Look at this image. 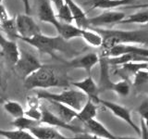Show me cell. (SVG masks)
Returning <instances> with one entry per match:
<instances>
[{"mask_svg":"<svg viewBox=\"0 0 148 139\" xmlns=\"http://www.w3.org/2000/svg\"><path fill=\"white\" fill-rule=\"evenodd\" d=\"M2 72H1V68H0V87L3 88V85H2Z\"/></svg>","mask_w":148,"mask_h":139,"instance_id":"60d3db41","label":"cell"},{"mask_svg":"<svg viewBox=\"0 0 148 139\" xmlns=\"http://www.w3.org/2000/svg\"><path fill=\"white\" fill-rule=\"evenodd\" d=\"M23 7H24V10L26 14H30L31 12V6H30V0H21Z\"/></svg>","mask_w":148,"mask_h":139,"instance_id":"f35d334b","label":"cell"},{"mask_svg":"<svg viewBox=\"0 0 148 139\" xmlns=\"http://www.w3.org/2000/svg\"><path fill=\"white\" fill-rule=\"evenodd\" d=\"M116 139H138L133 136H116Z\"/></svg>","mask_w":148,"mask_h":139,"instance_id":"ab89813d","label":"cell"},{"mask_svg":"<svg viewBox=\"0 0 148 139\" xmlns=\"http://www.w3.org/2000/svg\"><path fill=\"white\" fill-rule=\"evenodd\" d=\"M5 101H6V100H5V98H4V97H0V105H2V104L4 103Z\"/></svg>","mask_w":148,"mask_h":139,"instance_id":"b9f144b4","label":"cell"},{"mask_svg":"<svg viewBox=\"0 0 148 139\" xmlns=\"http://www.w3.org/2000/svg\"><path fill=\"white\" fill-rule=\"evenodd\" d=\"M125 54H135L148 58V50L145 47L135 45H117L108 50H102L100 56L106 58H115Z\"/></svg>","mask_w":148,"mask_h":139,"instance_id":"30bf717a","label":"cell"},{"mask_svg":"<svg viewBox=\"0 0 148 139\" xmlns=\"http://www.w3.org/2000/svg\"><path fill=\"white\" fill-rule=\"evenodd\" d=\"M14 66H15L18 74L22 78V80H24L36 70H38L42 66V63L34 54L21 50L20 58Z\"/></svg>","mask_w":148,"mask_h":139,"instance_id":"52a82bcc","label":"cell"},{"mask_svg":"<svg viewBox=\"0 0 148 139\" xmlns=\"http://www.w3.org/2000/svg\"><path fill=\"white\" fill-rule=\"evenodd\" d=\"M3 4V0H0V5H2Z\"/></svg>","mask_w":148,"mask_h":139,"instance_id":"7bdbcfd3","label":"cell"},{"mask_svg":"<svg viewBox=\"0 0 148 139\" xmlns=\"http://www.w3.org/2000/svg\"><path fill=\"white\" fill-rule=\"evenodd\" d=\"M112 91L121 96H127L130 95V92H131V85H130L128 81L124 79L122 81L114 83Z\"/></svg>","mask_w":148,"mask_h":139,"instance_id":"1f68e13d","label":"cell"},{"mask_svg":"<svg viewBox=\"0 0 148 139\" xmlns=\"http://www.w3.org/2000/svg\"><path fill=\"white\" fill-rule=\"evenodd\" d=\"M49 2L51 5H53V6L55 7V8L57 9V11L58 10V9L61 8L62 5L65 3V0H49Z\"/></svg>","mask_w":148,"mask_h":139,"instance_id":"74e56055","label":"cell"},{"mask_svg":"<svg viewBox=\"0 0 148 139\" xmlns=\"http://www.w3.org/2000/svg\"><path fill=\"white\" fill-rule=\"evenodd\" d=\"M38 20L42 22L49 23L53 25L55 29L57 30L60 25V22L56 16V13L53 9L52 5L50 4L49 0H41L38 7V12H37Z\"/></svg>","mask_w":148,"mask_h":139,"instance_id":"5bb4252c","label":"cell"},{"mask_svg":"<svg viewBox=\"0 0 148 139\" xmlns=\"http://www.w3.org/2000/svg\"><path fill=\"white\" fill-rule=\"evenodd\" d=\"M135 1L136 0H88L84 2V5L90 7V10L96 8L109 10L120 7H128L134 4Z\"/></svg>","mask_w":148,"mask_h":139,"instance_id":"9a60e30c","label":"cell"},{"mask_svg":"<svg viewBox=\"0 0 148 139\" xmlns=\"http://www.w3.org/2000/svg\"><path fill=\"white\" fill-rule=\"evenodd\" d=\"M4 109L6 110V112H8L10 116L14 119H18L24 116V109L23 107L17 101L13 100H8L5 101L3 103Z\"/></svg>","mask_w":148,"mask_h":139,"instance_id":"484cf974","label":"cell"},{"mask_svg":"<svg viewBox=\"0 0 148 139\" xmlns=\"http://www.w3.org/2000/svg\"><path fill=\"white\" fill-rule=\"evenodd\" d=\"M0 50L1 55L7 59V61L15 65L20 58L21 50L15 41L8 39L0 32Z\"/></svg>","mask_w":148,"mask_h":139,"instance_id":"8fae6325","label":"cell"},{"mask_svg":"<svg viewBox=\"0 0 148 139\" xmlns=\"http://www.w3.org/2000/svg\"><path fill=\"white\" fill-rule=\"evenodd\" d=\"M140 136L141 139H148V127H147V120L141 119V127H140Z\"/></svg>","mask_w":148,"mask_h":139,"instance_id":"e575fe53","label":"cell"},{"mask_svg":"<svg viewBox=\"0 0 148 139\" xmlns=\"http://www.w3.org/2000/svg\"><path fill=\"white\" fill-rule=\"evenodd\" d=\"M64 63L67 68L83 70L88 75H91L92 69L99 63V55L94 52L87 53L68 61H64Z\"/></svg>","mask_w":148,"mask_h":139,"instance_id":"9c48e42d","label":"cell"},{"mask_svg":"<svg viewBox=\"0 0 148 139\" xmlns=\"http://www.w3.org/2000/svg\"><path fill=\"white\" fill-rule=\"evenodd\" d=\"M18 39H28L42 34L41 29L30 14H18L15 18Z\"/></svg>","mask_w":148,"mask_h":139,"instance_id":"5b68a950","label":"cell"},{"mask_svg":"<svg viewBox=\"0 0 148 139\" xmlns=\"http://www.w3.org/2000/svg\"><path fill=\"white\" fill-rule=\"evenodd\" d=\"M71 139H105V138L96 136H95V134H92V133H79L73 137H71Z\"/></svg>","mask_w":148,"mask_h":139,"instance_id":"d590c367","label":"cell"},{"mask_svg":"<svg viewBox=\"0 0 148 139\" xmlns=\"http://www.w3.org/2000/svg\"><path fill=\"white\" fill-rule=\"evenodd\" d=\"M11 124L16 129L23 130V131H29L31 128L37 126V125H39L41 123L39 122H35L34 120H31L29 118L25 117V116H23V117H21V118L14 119Z\"/></svg>","mask_w":148,"mask_h":139,"instance_id":"83f0119b","label":"cell"},{"mask_svg":"<svg viewBox=\"0 0 148 139\" xmlns=\"http://www.w3.org/2000/svg\"><path fill=\"white\" fill-rule=\"evenodd\" d=\"M21 41L32 45V47L37 49L39 52L49 55L54 58H57V55H56L57 52H58V51L64 52L68 48L66 41L63 40L59 35L48 36L40 34L32 37V38L21 39Z\"/></svg>","mask_w":148,"mask_h":139,"instance_id":"277c9868","label":"cell"},{"mask_svg":"<svg viewBox=\"0 0 148 139\" xmlns=\"http://www.w3.org/2000/svg\"><path fill=\"white\" fill-rule=\"evenodd\" d=\"M57 32L58 34V35H59L65 41L82 37V29L73 24H67V23L61 22L57 29Z\"/></svg>","mask_w":148,"mask_h":139,"instance_id":"44dd1931","label":"cell"},{"mask_svg":"<svg viewBox=\"0 0 148 139\" xmlns=\"http://www.w3.org/2000/svg\"><path fill=\"white\" fill-rule=\"evenodd\" d=\"M82 38L86 42V44L92 47H101L103 44V38L96 31L88 28L82 29Z\"/></svg>","mask_w":148,"mask_h":139,"instance_id":"603a6c76","label":"cell"},{"mask_svg":"<svg viewBox=\"0 0 148 139\" xmlns=\"http://www.w3.org/2000/svg\"><path fill=\"white\" fill-rule=\"evenodd\" d=\"M148 21V10L147 8H145V10H139L131 15L126 16L123 20L120 21L119 24H147Z\"/></svg>","mask_w":148,"mask_h":139,"instance_id":"d4e9b609","label":"cell"},{"mask_svg":"<svg viewBox=\"0 0 148 139\" xmlns=\"http://www.w3.org/2000/svg\"><path fill=\"white\" fill-rule=\"evenodd\" d=\"M23 85L26 90L34 89H47L50 87L65 86L68 85V83L65 82V79L56 72V70L50 65H43L32 72L31 75L23 80Z\"/></svg>","mask_w":148,"mask_h":139,"instance_id":"7a4b0ae2","label":"cell"},{"mask_svg":"<svg viewBox=\"0 0 148 139\" xmlns=\"http://www.w3.org/2000/svg\"><path fill=\"white\" fill-rule=\"evenodd\" d=\"M71 85L74 87H76L78 90L82 92L84 95H86L89 99L92 100L95 103H97L99 99V90L96 83L91 75H87L81 81L72 82Z\"/></svg>","mask_w":148,"mask_h":139,"instance_id":"7c38bea8","label":"cell"},{"mask_svg":"<svg viewBox=\"0 0 148 139\" xmlns=\"http://www.w3.org/2000/svg\"><path fill=\"white\" fill-rule=\"evenodd\" d=\"M8 18H9V15H8L6 8H5V6L3 4L0 5V21H3Z\"/></svg>","mask_w":148,"mask_h":139,"instance_id":"8d00e7d4","label":"cell"},{"mask_svg":"<svg viewBox=\"0 0 148 139\" xmlns=\"http://www.w3.org/2000/svg\"><path fill=\"white\" fill-rule=\"evenodd\" d=\"M65 2L69 6V10L71 12L73 21L75 22V26L80 29H88L89 28V21L86 12L74 1V0H65Z\"/></svg>","mask_w":148,"mask_h":139,"instance_id":"2e32d148","label":"cell"},{"mask_svg":"<svg viewBox=\"0 0 148 139\" xmlns=\"http://www.w3.org/2000/svg\"><path fill=\"white\" fill-rule=\"evenodd\" d=\"M24 116L31 120H34L35 122H39L42 117L41 106L38 108H28L24 110Z\"/></svg>","mask_w":148,"mask_h":139,"instance_id":"d6a6232c","label":"cell"},{"mask_svg":"<svg viewBox=\"0 0 148 139\" xmlns=\"http://www.w3.org/2000/svg\"><path fill=\"white\" fill-rule=\"evenodd\" d=\"M97 115V106L96 103L94 101L88 98V100L85 102V104L82 106V108L77 111V118L80 120L81 122L83 123L87 122V120L95 119Z\"/></svg>","mask_w":148,"mask_h":139,"instance_id":"7402d4cb","label":"cell"},{"mask_svg":"<svg viewBox=\"0 0 148 139\" xmlns=\"http://www.w3.org/2000/svg\"><path fill=\"white\" fill-rule=\"evenodd\" d=\"M133 77L132 85L136 89H143L147 86L148 83V72L146 70H141V71L137 72Z\"/></svg>","mask_w":148,"mask_h":139,"instance_id":"f1b7e54d","label":"cell"},{"mask_svg":"<svg viewBox=\"0 0 148 139\" xmlns=\"http://www.w3.org/2000/svg\"><path fill=\"white\" fill-rule=\"evenodd\" d=\"M97 104H101L103 107H105L106 109H108L110 112H112L113 115H115L117 118L122 120L123 122H125L127 124H129L130 126L133 129V131L135 132L138 136H140V133H141L140 127L137 126V125L134 123L133 120L132 118L131 110H130L128 108L119 105V104L114 103V102L102 99V98H100V97H99L98 101H97Z\"/></svg>","mask_w":148,"mask_h":139,"instance_id":"ba28073f","label":"cell"},{"mask_svg":"<svg viewBox=\"0 0 148 139\" xmlns=\"http://www.w3.org/2000/svg\"><path fill=\"white\" fill-rule=\"evenodd\" d=\"M56 16H57V19L60 22L67 23V24H72L73 18H72L71 10H69V8L66 4V2H65L61 6V8L58 9V13L56 14Z\"/></svg>","mask_w":148,"mask_h":139,"instance_id":"4dcf8cb0","label":"cell"},{"mask_svg":"<svg viewBox=\"0 0 148 139\" xmlns=\"http://www.w3.org/2000/svg\"><path fill=\"white\" fill-rule=\"evenodd\" d=\"M126 14L121 11H117L114 9L106 10L99 15L88 19L89 28H102V29H109L115 24H119Z\"/></svg>","mask_w":148,"mask_h":139,"instance_id":"8992f818","label":"cell"},{"mask_svg":"<svg viewBox=\"0 0 148 139\" xmlns=\"http://www.w3.org/2000/svg\"><path fill=\"white\" fill-rule=\"evenodd\" d=\"M0 136L7 139H36L31 133L23 130H3L0 129Z\"/></svg>","mask_w":148,"mask_h":139,"instance_id":"4316f807","label":"cell"},{"mask_svg":"<svg viewBox=\"0 0 148 139\" xmlns=\"http://www.w3.org/2000/svg\"><path fill=\"white\" fill-rule=\"evenodd\" d=\"M50 102V104L53 106V108L56 109V115L58 117L63 120L64 122H66L68 124H71V122L77 118V111L72 109L71 108L66 106V105H63V104H60L58 102H55V101H48Z\"/></svg>","mask_w":148,"mask_h":139,"instance_id":"d6986e66","label":"cell"},{"mask_svg":"<svg viewBox=\"0 0 148 139\" xmlns=\"http://www.w3.org/2000/svg\"><path fill=\"white\" fill-rule=\"evenodd\" d=\"M106 59L109 66L111 65V66L119 67L123 64L130 63V62H143V61L147 62L148 58L135 55V54H125L115 58H106Z\"/></svg>","mask_w":148,"mask_h":139,"instance_id":"ffe728a7","label":"cell"},{"mask_svg":"<svg viewBox=\"0 0 148 139\" xmlns=\"http://www.w3.org/2000/svg\"><path fill=\"white\" fill-rule=\"evenodd\" d=\"M36 96L39 99L58 102V103L66 105L76 111L80 110L82 108V106L85 104V102L88 100L86 95H84L80 90L74 89L64 90L60 93H50L47 91L41 90L37 92Z\"/></svg>","mask_w":148,"mask_h":139,"instance_id":"3957f363","label":"cell"},{"mask_svg":"<svg viewBox=\"0 0 148 139\" xmlns=\"http://www.w3.org/2000/svg\"><path fill=\"white\" fill-rule=\"evenodd\" d=\"M85 127L90 131V133L95 134L105 139H116V136L111 133L104 124H102L96 119H92L83 122Z\"/></svg>","mask_w":148,"mask_h":139,"instance_id":"ac0fdd59","label":"cell"},{"mask_svg":"<svg viewBox=\"0 0 148 139\" xmlns=\"http://www.w3.org/2000/svg\"><path fill=\"white\" fill-rule=\"evenodd\" d=\"M28 132L31 133L36 139H71V137L64 136L54 127L42 126L40 124L31 128Z\"/></svg>","mask_w":148,"mask_h":139,"instance_id":"e0dca14e","label":"cell"},{"mask_svg":"<svg viewBox=\"0 0 148 139\" xmlns=\"http://www.w3.org/2000/svg\"><path fill=\"white\" fill-rule=\"evenodd\" d=\"M147 69V62H130L123 64L121 66L119 67V71H122L125 73H130L133 76L137 72L141 71V70H146Z\"/></svg>","mask_w":148,"mask_h":139,"instance_id":"f546056e","label":"cell"},{"mask_svg":"<svg viewBox=\"0 0 148 139\" xmlns=\"http://www.w3.org/2000/svg\"><path fill=\"white\" fill-rule=\"evenodd\" d=\"M0 30H1L6 35H8V39L13 40V41L18 39L15 18L9 17L7 20L0 21Z\"/></svg>","mask_w":148,"mask_h":139,"instance_id":"cb8c5ba5","label":"cell"},{"mask_svg":"<svg viewBox=\"0 0 148 139\" xmlns=\"http://www.w3.org/2000/svg\"><path fill=\"white\" fill-rule=\"evenodd\" d=\"M137 112L141 116V119L147 120H148V98L143 100L141 105L137 108Z\"/></svg>","mask_w":148,"mask_h":139,"instance_id":"836d02e7","label":"cell"},{"mask_svg":"<svg viewBox=\"0 0 148 139\" xmlns=\"http://www.w3.org/2000/svg\"><path fill=\"white\" fill-rule=\"evenodd\" d=\"M96 31L103 38L102 50H108L117 45H143L148 43V28L145 25L143 29L124 31L117 29H102V28H91Z\"/></svg>","mask_w":148,"mask_h":139,"instance_id":"6da1fadb","label":"cell"},{"mask_svg":"<svg viewBox=\"0 0 148 139\" xmlns=\"http://www.w3.org/2000/svg\"><path fill=\"white\" fill-rule=\"evenodd\" d=\"M41 111H42V117L40 120L41 124H46L47 126H51V127L63 128V129L69 130V131H72V132L80 131V129L76 126H74V125L64 122L63 120H60L58 116L53 112V111L49 110L47 108H45V107H41Z\"/></svg>","mask_w":148,"mask_h":139,"instance_id":"4fadbf2b","label":"cell"}]
</instances>
